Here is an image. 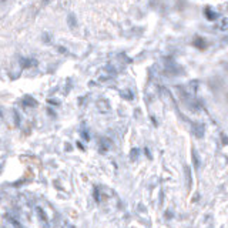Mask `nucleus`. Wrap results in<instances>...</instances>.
<instances>
[{
  "label": "nucleus",
  "mask_w": 228,
  "mask_h": 228,
  "mask_svg": "<svg viewBox=\"0 0 228 228\" xmlns=\"http://www.w3.org/2000/svg\"><path fill=\"white\" fill-rule=\"evenodd\" d=\"M3 1H6V0H3Z\"/></svg>",
  "instance_id": "nucleus-12"
},
{
  "label": "nucleus",
  "mask_w": 228,
  "mask_h": 228,
  "mask_svg": "<svg viewBox=\"0 0 228 228\" xmlns=\"http://www.w3.org/2000/svg\"><path fill=\"white\" fill-rule=\"evenodd\" d=\"M194 46L198 47V49H205V47H207V43H205V40H204L203 37L197 36L196 40H194Z\"/></svg>",
  "instance_id": "nucleus-2"
},
{
  "label": "nucleus",
  "mask_w": 228,
  "mask_h": 228,
  "mask_svg": "<svg viewBox=\"0 0 228 228\" xmlns=\"http://www.w3.org/2000/svg\"><path fill=\"white\" fill-rule=\"evenodd\" d=\"M0 115H1V110H0Z\"/></svg>",
  "instance_id": "nucleus-11"
},
{
  "label": "nucleus",
  "mask_w": 228,
  "mask_h": 228,
  "mask_svg": "<svg viewBox=\"0 0 228 228\" xmlns=\"http://www.w3.org/2000/svg\"><path fill=\"white\" fill-rule=\"evenodd\" d=\"M23 103H25L26 106H30V107H34L37 104V101H36L34 98H32L30 96H26V97L23 98ZM25 104H23V106H25Z\"/></svg>",
  "instance_id": "nucleus-3"
},
{
  "label": "nucleus",
  "mask_w": 228,
  "mask_h": 228,
  "mask_svg": "<svg viewBox=\"0 0 228 228\" xmlns=\"http://www.w3.org/2000/svg\"><path fill=\"white\" fill-rule=\"evenodd\" d=\"M222 143H224V144H227V139H225V136H222Z\"/></svg>",
  "instance_id": "nucleus-10"
},
{
  "label": "nucleus",
  "mask_w": 228,
  "mask_h": 228,
  "mask_svg": "<svg viewBox=\"0 0 228 228\" xmlns=\"http://www.w3.org/2000/svg\"><path fill=\"white\" fill-rule=\"evenodd\" d=\"M227 27V20H222V26H221V29H225Z\"/></svg>",
  "instance_id": "nucleus-9"
},
{
  "label": "nucleus",
  "mask_w": 228,
  "mask_h": 228,
  "mask_svg": "<svg viewBox=\"0 0 228 228\" xmlns=\"http://www.w3.org/2000/svg\"><path fill=\"white\" fill-rule=\"evenodd\" d=\"M94 198H96V201H100V196H98V188L94 190Z\"/></svg>",
  "instance_id": "nucleus-8"
},
{
  "label": "nucleus",
  "mask_w": 228,
  "mask_h": 228,
  "mask_svg": "<svg viewBox=\"0 0 228 228\" xmlns=\"http://www.w3.org/2000/svg\"><path fill=\"white\" fill-rule=\"evenodd\" d=\"M193 158H194V165H196V168L200 167V158H198V153L197 151H193Z\"/></svg>",
  "instance_id": "nucleus-6"
},
{
  "label": "nucleus",
  "mask_w": 228,
  "mask_h": 228,
  "mask_svg": "<svg viewBox=\"0 0 228 228\" xmlns=\"http://www.w3.org/2000/svg\"><path fill=\"white\" fill-rule=\"evenodd\" d=\"M140 155V151H139V148H133V151H131V154H130V158H131V161H136V158Z\"/></svg>",
  "instance_id": "nucleus-4"
},
{
  "label": "nucleus",
  "mask_w": 228,
  "mask_h": 228,
  "mask_svg": "<svg viewBox=\"0 0 228 228\" xmlns=\"http://www.w3.org/2000/svg\"><path fill=\"white\" fill-rule=\"evenodd\" d=\"M37 212H39V215H40V218L43 221H46L47 218H46V215H44V212H43V210H41L40 207H37Z\"/></svg>",
  "instance_id": "nucleus-7"
},
{
  "label": "nucleus",
  "mask_w": 228,
  "mask_h": 228,
  "mask_svg": "<svg viewBox=\"0 0 228 228\" xmlns=\"http://www.w3.org/2000/svg\"><path fill=\"white\" fill-rule=\"evenodd\" d=\"M20 63H22V66H23V67H30V66H33L34 63H36V61H34V60H29V58H25V60H22Z\"/></svg>",
  "instance_id": "nucleus-5"
},
{
  "label": "nucleus",
  "mask_w": 228,
  "mask_h": 228,
  "mask_svg": "<svg viewBox=\"0 0 228 228\" xmlns=\"http://www.w3.org/2000/svg\"><path fill=\"white\" fill-rule=\"evenodd\" d=\"M204 14L207 17V20H210V22H214V20H217L218 19V13L215 12V10H212L211 7H205L204 9Z\"/></svg>",
  "instance_id": "nucleus-1"
}]
</instances>
